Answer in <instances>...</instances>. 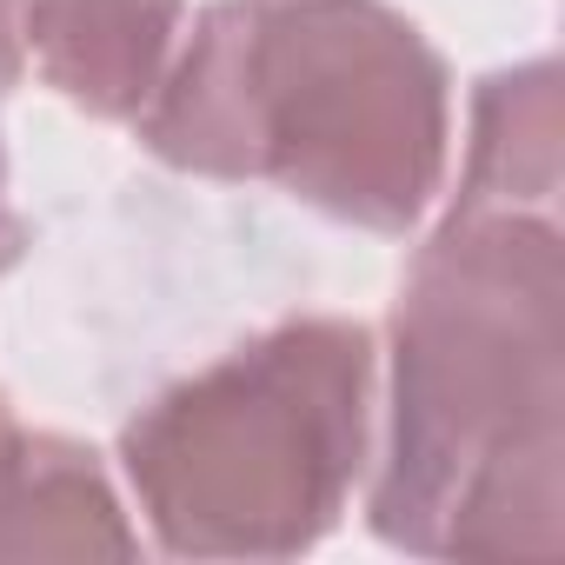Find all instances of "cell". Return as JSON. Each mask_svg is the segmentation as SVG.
I'll return each instance as SVG.
<instances>
[{
    "instance_id": "3957f363",
    "label": "cell",
    "mask_w": 565,
    "mask_h": 565,
    "mask_svg": "<svg viewBox=\"0 0 565 565\" xmlns=\"http://www.w3.org/2000/svg\"><path fill=\"white\" fill-rule=\"evenodd\" d=\"M373 333L307 313L167 386L120 433L127 492L167 558L313 552L373 439Z\"/></svg>"
},
{
    "instance_id": "8992f818",
    "label": "cell",
    "mask_w": 565,
    "mask_h": 565,
    "mask_svg": "<svg viewBox=\"0 0 565 565\" xmlns=\"http://www.w3.org/2000/svg\"><path fill=\"white\" fill-rule=\"evenodd\" d=\"M452 206H486V213L558 206V67L552 61H525L479 81Z\"/></svg>"
},
{
    "instance_id": "6da1fadb",
    "label": "cell",
    "mask_w": 565,
    "mask_h": 565,
    "mask_svg": "<svg viewBox=\"0 0 565 565\" xmlns=\"http://www.w3.org/2000/svg\"><path fill=\"white\" fill-rule=\"evenodd\" d=\"M386 446L366 492L413 558H558L565 239L558 213L446 206L393 300Z\"/></svg>"
},
{
    "instance_id": "277c9868",
    "label": "cell",
    "mask_w": 565,
    "mask_h": 565,
    "mask_svg": "<svg viewBox=\"0 0 565 565\" xmlns=\"http://www.w3.org/2000/svg\"><path fill=\"white\" fill-rule=\"evenodd\" d=\"M180 21L186 0H28V54L67 107L140 120L180 47Z\"/></svg>"
},
{
    "instance_id": "5b68a950",
    "label": "cell",
    "mask_w": 565,
    "mask_h": 565,
    "mask_svg": "<svg viewBox=\"0 0 565 565\" xmlns=\"http://www.w3.org/2000/svg\"><path fill=\"white\" fill-rule=\"evenodd\" d=\"M0 558H140L94 446L14 426L0 446Z\"/></svg>"
},
{
    "instance_id": "7a4b0ae2",
    "label": "cell",
    "mask_w": 565,
    "mask_h": 565,
    "mask_svg": "<svg viewBox=\"0 0 565 565\" xmlns=\"http://www.w3.org/2000/svg\"><path fill=\"white\" fill-rule=\"evenodd\" d=\"M134 127L180 173L399 239L446 186L452 74L386 0H213Z\"/></svg>"
},
{
    "instance_id": "52a82bcc",
    "label": "cell",
    "mask_w": 565,
    "mask_h": 565,
    "mask_svg": "<svg viewBox=\"0 0 565 565\" xmlns=\"http://www.w3.org/2000/svg\"><path fill=\"white\" fill-rule=\"evenodd\" d=\"M28 67V0H0V94Z\"/></svg>"
},
{
    "instance_id": "9c48e42d",
    "label": "cell",
    "mask_w": 565,
    "mask_h": 565,
    "mask_svg": "<svg viewBox=\"0 0 565 565\" xmlns=\"http://www.w3.org/2000/svg\"><path fill=\"white\" fill-rule=\"evenodd\" d=\"M21 419H14V406H8V393H0V446H8V433H14Z\"/></svg>"
},
{
    "instance_id": "ba28073f",
    "label": "cell",
    "mask_w": 565,
    "mask_h": 565,
    "mask_svg": "<svg viewBox=\"0 0 565 565\" xmlns=\"http://www.w3.org/2000/svg\"><path fill=\"white\" fill-rule=\"evenodd\" d=\"M21 246H28V226H21V213L8 206V153H0V273L21 259Z\"/></svg>"
}]
</instances>
